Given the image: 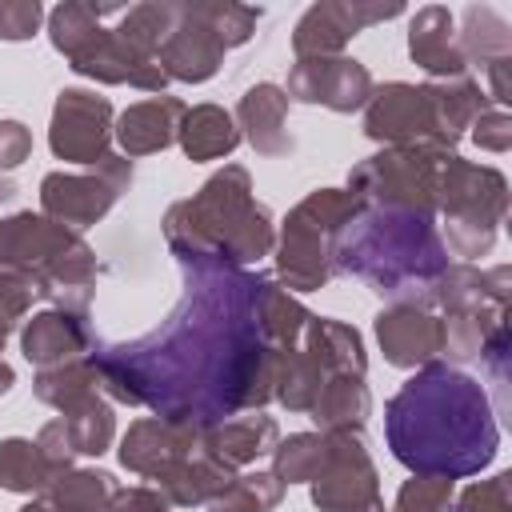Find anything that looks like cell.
Instances as JSON below:
<instances>
[{
	"label": "cell",
	"instance_id": "ee69618b",
	"mask_svg": "<svg viewBox=\"0 0 512 512\" xmlns=\"http://www.w3.org/2000/svg\"><path fill=\"white\" fill-rule=\"evenodd\" d=\"M44 20L40 0H0V40H32Z\"/></svg>",
	"mask_w": 512,
	"mask_h": 512
},
{
	"label": "cell",
	"instance_id": "f1b7e54d",
	"mask_svg": "<svg viewBox=\"0 0 512 512\" xmlns=\"http://www.w3.org/2000/svg\"><path fill=\"white\" fill-rule=\"evenodd\" d=\"M232 476H236V472H228V468H220L216 460H208L204 452H196V456H188L184 464H176L172 472H164V476L156 480V492H160L172 508H196V504H212V500L228 488Z\"/></svg>",
	"mask_w": 512,
	"mask_h": 512
},
{
	"label": "cell",
	"instance_id": "f6af8a7d",
	"mask_svg": "<svg viewBox=\"0 0 512 512\" xmlns=\"http://www.w3.org/2000/svg\"><path fill=\"white\" fill-rule=\"evenodd\" d=\"M32 296H36V288H32L28 276H20V272H0V324H4V328H16V324L28 316Z\"/></svg>",
	"mask_w": 512,
	"mask_h": 512
},
{
	"label": "cell",
	"instance_id": "4316f807",
	"mask_svg": "<svg viewBox=\"0 0 512 512\" xmlns=\"http://www.w3.org/2000/svg\"><path fill=\"white\" fill-rule=\"evenodd\" d=\"M176 144L196 164L200 160H220V156L236 152L240 128H236L232 112H224L220 104H196V108H184L180 128H176Z\"/></svg>",
	"mask_w": 512,
	"mask_h": 512
},
{
	"label": "cell",
	"instance_id": "8992f818",
	"mask_svg": "<svg viewBox=\"0 0 512 512\" xmlns=\"http://www.w3.org/2000/svg\"><path fill=\"white\" fill-rule=\"evenodd\" d=\"M364 204L348 188H316L308 192L280 224L276 236V284L288 292H320L328 288L332 272V244L340 228Z\"/></svg>",
	"mask_w": 512,
	"mask_h": 512
},
{
	"label": "cell",
	"instance_id": "52a82bcc",
	"mask_svg": "<svg viewBox=\"0 0 512 512\" xmlns=\"http://www.w3.org/2000/svg\"><path fill=\"white\" fill-rule=\"evenodd\" d=\"M436 212L444 216V248L464 256L472 264L476 256H488L496 244V232L508 216V180L492 164H472L460 152L444 156L440 164V188H436Z\"/></svg>",
	"mask_w": 512,
	"mask_h": 512
},
{
	"label": "cell",
	"instance_id": "ab89813d",
	"mask_svg": "<svg viewBox=\"0 0 512 512\" xmlns=\"http://www.w3.org/2000/svg\"><path fill=\"white\" fill-rule=\"evenodd\" d=\"M68 424V436L76 444V456H100L108 452V444L116 440V416H112V404L108 396L92 400L88 408L72 412V416H60Z\"/></svg>",
	"mask_w": 512,
	"mask_h": 512
},
{
	"label": "cell",
	"instance_id": "7bdbcfd3",
	"mask_svg": "<svg viewBox=\"0 0 512 512\" xmlns=\"http://www.w3.org/2000/svg\"><path fill=\"white\" fill-rule=\"evenodd\" d=\"M452 504L456 512H512V472L468 484L460 496H452Z\"/></svg>",
	"mask_w": 512,
	"mask_h": 512
},
{
	"label": "cell",
	"instance_id": "d590c367",
	"mask_svg": "<svg viewBox=\"0 0 512 512\" xmlns=\"http://www.w3.org/2000/svg\"><path fill=\"white\" fill-rule=\"evenodd\" d=\"M432 88V104L440 116V128L460 144V136L476 124L480 112L492 108V100L484 96V88L472 76H456V80H428Z\"/></svg>",
	"mask_w": 512,
	"mask_h": 512
},
{
	"label": "cell",
	"instance_id": "7c38bea8",
	"mask_svg": "<svg viewBox=\"0 0 512 512\" xmlns=\"http://www.w3.org/2000/svg\"><path fill=\"white\" fill-rule=\"evenodd\" d=\"M112 100L96 96L88 88H64L52 104V124H48V148L64 164H84L96 168L112 156Z\"/></svg>",
	"mask_w": 512,
	"mask_h": 512
},
{
	"label": "cell",
	"instance_id": "74e56055",
	"mask_svg": "<svg viewBox=\"0 0 512 512\" xmlns=\"http://www.w3.org/2000/svg\"><path fill=\"white\" fill-rule=\"evenodd\" d=\"M176 16H180V4H168V0L132 4V8H124V16H120L116 32H120V40H128L136 52H144V56H152V60H156L160 44H164V40H168V32L176 28Z\"/></svg>",
	"mask_w": 512,
	"mask_h": 512
},
{
	"label": "cell",
	"instance_id": "f35d334b",
	"mask_svg": "<svg viewBox=\"0 0 512 512\" xmlns=\"http://www.w3.org/2000/svg\"><path fill=\"white\" fill-rule=\"evenodd\" d=\"M284 480L272 472H236L228 488L208 504V512H272L284 500Z\"/></svg>",
	"mask_w": 512,
	"mask_h": 512
},
{
	"label": "cell",
	"instance_id": "ac0fdd59",
	"mask_svg": "<svg viewBox=\"0 0 512 512\" xmlns=\"http://www.w3.org/2000/svg\"><path fill=\"white\" fill-rule=\"evenodd\" d=\"M224 44L220 36L208 28V20L200 16L196 4H180V16H176V28L168 32V40L160 44L156 52V64L168 80H180V84H204L220 72L224 64Z\"/></svg>",
	"mask_w": 512,
	"mask_h": 512
},
{
	"label": "cell",
	"instance_id": "f5cc1de1",
	"mask_svg": "<svg viewBox=\"0 0 512 512\" xmlns=\"http://www.w3.org/2000/svg\"><path fill=\"white\" fill-rule=\"evenodd\" d=\"M20 512H60V508H52V504H44L40 496H32V500H28V504H24Z\"/></svg>",
	"mask_w": 512,
	"mask_h": 512
},
{
	"label": "cell",
	"instance_id": "1f68e13d",
	"mask_svg": "<svg viewBox=\"0 0 512 512\" xmlns=\"http://www.w3.org/2000/svg\"><path fill=\"white\" fill-rule=\"evenodd\" d=\"M456 44L464 52L468 64H492V60H504L512 56V24L488 8V4H468L464 16H460V32H456Z\"/></svg>",
	"mask_w": 512,
	"mask_h": 512
},
{
	"label": "cell",
	"instance_id": "2e32d148",
	"mask_svg": "<svg viewBox=\"0 0 512 512\" xmlns=\"http://www.w3.org/2000/svg\"><path fill=\"white\" fill-rule=\"evenodd\" d=\"M80 240V232H68L64 224L48 220L44 212H16L0 220V272H20L36 280L52 268V260L72 248Z\"/></svg>",
	"mask_w": 512,
	"mask_h": 512
},
{
	"label": "cell",
	"instance_id": "d6986e66",
	"mask_svg": "<svg viewBox=\"0 0 512 512\" xmlns=\"http://www.w3.org/2000/svg\"><path fill=\"white\" fill-rule=\"evenodd\" d=\"M512 296V268H476V264H448L424 292V308L436 316H460L476 308H508Z\"/></svg>",
	"mask_w": 512,
	"mask_h": 512
},
{
	"label": "cell",
	"instance_id": "ba28073f",
	"mask_svg": "<svg viewBox=\"0 0 512 512\" xmlns=\"http://www.w3.org/2000/svg\"><path fill=\"white\" fill-rule=\"evenodd\" d=\"M452 152H436L424 144H392L372 152L348 172V192L368 208H400L436 216L440 164Z\"/></svg>",
	"mask_w": 512,
	"mask_h": 512
},
{
	"label": "cell",
	"instance_id": "681fc988",
	"mask_svg": "<svg viewBox=\"0 0 512 512\" xmlns=\"http://www.w3.org/2000/svg\"><path fill=\"white\" fill-rule=\"evenodd\" d=\"M108 512H172V504H168L156 488L132 484V488H116V492H112Z\"/></svg>",
	"mask_w": 512,
	"mask_h": 512
},
{
	"label": "cell",
	"instance_id": "f907efd6",
	"mask_svg": "<svg viewBox=\"0 0 512 512\" xmlns=\"http://www.w3.org/2000/svg\"><path fill=\"white\" fill-rule=\"evenodd\" d=\"M508 72H512V56L484 64V76H488V92H484V96L492 100V108H504V104L512 100V84H508Z\"/></svg>",
	"mask_w": 512,
	"mask_h": 512
},
{
	"label": "cell",
	"instance_id": "277c9868",
	"mask_svg": "<svg viewBox=\"0 0 512 512\" xmlns=\"http://www.w3.org/2000/svg\"><path fill=\"white\" fill-rule=\"evenodd\" d=\"M164 240L176 260H216L248 268L276 248L272 212L252 196L244 164L212 172L196 196L176 200L164 212Z\"/></svg>",
	"mask_w": 512,
	"mask_h": 512
},
{
	"label": "cell",
	"instance_id": "ffe728a7",
	"mask_svg": "<svg viewBox=\"0 0 512 512\" xmlns=\"http://www.w3.org/2000/svg\"><path fill=\"white\" fill-rule=\"evenodd\" d=\"M92 340H96V332H92L88 316L64 312V308H44L32 320H24V328H20V352L36 372L88 356Z\"/></svg>",
	"mask_w": 512,
	"mask_h": 512
},
{
	"label": "cell",
	"instance_id": "bcb514c9",
	"mask_svg": "<svg viewBox=\"0 0 512 512\" xmlns=\"http://www.w3.org/2000/svg\"><path fill=\"white\" fill-rule=\"evenodd\" d=\"M472 140L484 148V152H508L512 148V116L504 108H488L476 116L472 124Z\"/></svg>",
	"mask_w": 512,
	"mask_h": 512
},
{
	"label": "cell",
	"instance_id": "4dcf8cb0",
	"mask_svg": "<svg viewBox=\"0 0 512 512\" xmlns=\"http://www.w3.org/2000/svg\"><path fill=\"white\" fill-rule=\"evenodd\" d=\"M56 476H60V468L40 452L36 440H28V436L0 440V488L4 492L40 496Z\"/></svg>",
	"mask_w": 512,
	"mask_h": 512
},
{
	"label": "cell",
	"instance_id": "7dc6e473",
	"mask_svg": "<svg viewBox=\"0 0 512 512\" xmlns=\"http://www.w3.org/2000/svg\"><path fill=\"white\" fill-rule=\"evenodd\" d=\"M36 444H40V452L60 468V472H68L72 468V460H76V444H72V436H68V424L56 416V420H48L40 432H36Z\"/></svg>",
	"mask_w": 512,
	"mask_h": 512
},
{
	"label": "cell",
	"instance_id": "7402d4cb",
	"mask_svg": "<svg viewBox=\"0 0 512 512\" xmlns=\"http://www.w3.org/2000/svg\"><path fill=\"white\" fill-rule=\"evenodd\" d=\"M288 92L272 80H260L252 84L240 104H236V128H240V140H248L260 156H288L296 148L292 132H288Z\"/></svg>",
	"mask_w": 512,
	"mask_h": 512
},
{
	"label": "cell",
	"instance_id": "8d00e7d4",
	"mask_svg": "<svg viewBox=\"0 0 512 512\" xmlns=\"http://www.w3.org/2000/svg\"><path fill=\"white\" fill-rule=\"evenodd\" d=\"M328 460V432H292L272 448V476L284 484H312Z\"/></svg>",
	"mask_w": 512,
	"mask_h": 512
},
{
	"label": "cell",
	"instance_id": "5b68a950",
	"mask_svg": "<svg viewBox=\"0 0 512 512\" xmlns=\"http://www.w3.org/2000/svg\"><path fill=\"white\" fill-rule=\"evenodd\" d=\"M108 16H124V8L64 0L48 12V40L68 60L72 72H80L96 84H132L140 92L160 96L168 76L160 72V64L152 56H144L128 40H120V32L104 24Z\"/></svg>",
	"mask_w": 512,
	"mask_h": 512
},
{
	"label": "cell",
	"instance_id": "44dd1931",
	"mask_svg": "<svg viewBox=\"0 0 512 512\" xmlns=\"http://www.w3.org/2000/svg\"><path fill=\"white\" fill-rule=\"evenodd\" d=\"M408 56L432 80L468 76V60L456 44V16L444 4H424L408 20Z\"/></svg>",
	"mask_w": 512,
	"mask_h": 512
},
{
	"label": "cell",
	"instance_id": "b9f144b4",
	"mask_svg": "<svg viewBox=\"0 0 512 512\" xmlns=\"http://www.w3.org/2000/svg\"><path fill=\"white\" fill-rule=\"evenodd\" d=\"M456 496V480L448 476H412L400 484L392 512H448Z\"/></svg>",
	"mask_w": 512,
	"mask_h": 512
},
{
	"label": "cell",
	"instance_id": "db71d44e",
	"mask_svg": "<svg viewBox=\"0 0 512 512\" xmlns=\"http://www.w3.org/2000/svg\"><path fill=\"white\" fill-rule=\"evenodd\" d=\"M12 196H16V184H12L8 176H0V204H4V200H12Z\"/></svg>",
	"mask_w": 512,
	"mask_h": 512
},
{
	"label": "cell",
	"instance_id": "7a4b0ae2",
	"mask_svg": "<svg viewBox=\"0 0 512 512\" xmlns=\"http://www.w3.org/2000/svg\"><path fill=\"white\" fill-rule=\"evenodd\" d=\"M384 436L412 476H476L500 452L488 388L444 360L416 368L396 388L384 404Z\"/></svg>",
	"mask_w": 512,
	"mask_h": 512
},
{
	"label": "cell",
	"instance_id": "8fae6325",
	"mask_svg": "<svg viewBox=\"0 0 512 512\" xmlns=\"http://www.w3.org/2000/svg\"><path fill=\"white\" fill-rule=\"evenodd\" d=\"M308 488L320 512H384L380 472L368 456L364 432H328V460Z\"/></svg>",
	"mask_w": 512,
	"mask_h": 512
},
{
	"label": "cell",
	"instance_id": "d6a6232c",
	"mask_svg": "<svg viewBox=\"0 0 512 512\" xmlns=\"http://www.w3.org/2000/svg\"><path fill=\"white\" fill-rule=\"evenodd\" d=\"M444 320V364L460 368L480 360L484 344L508 324V308H476V312H460V316H440Z\"/></svg>",
	"mask_w": 512,
	"mask_h": 512
},
{
	"label": "cell",
	"instance_id": "11a10c76",
	"mask_svg": "<svg viewBox=\"0 0 512 512\" xmlns=\"http://www.w3.org/2000/svg\"><path fill=\"white\" fill-rule=\"evenodd\" d=\"M8 336H12V328H4V324H0V352H4V344H8Z\"/></svg>",
	"mask_w": 512,
	"mask_h": 512
},
{
	"label": "cell",
	"instance_id": "6da1fadb",
	"mask_svg": "<svg viewBox=\"0 0 512 512\" xmlns=\"http://www.w3.org/2000/svg\"><path fill=\"white\" fill-rule=\"evenodd\" d=\"M180 272L184 292L168 320L120 344L96 336L88 356L108 400L204 432L272 400L280 352L256 328L260 272L216 260H180Z\"/></svg>",
	"mask_w": 512,
	"mask_h": 512
},
{
	"label": "cell",
	"instance_id": "e575fe53",
	"mask_svg": "<svg viewBox=\"0 0 512 512\" xmlns=\"http://www.w3.org/2000/svg\"><path fill=\"white\" fill-rule=\"evenodd\" d=\"M328 372L320 368V360L308 348H288L276 360V384H272V400H280L288 412H308L324 388Z\"/></svg>",
	"mask_w": 512,
	"mask_h": 512
},
{
	"label": "cell",
	"instance_id": "4fadbf2b",
	"mask_svg": "<svg viewBox=\"0 0 512 512\" xmlns=\"http://www.w3.org/2000/svg\"><path fill=\"white\" fill-rule=\"evenodd\" d=\"M400 4H372V0H320L312 4L292 28L296 60L308 56H344V44L372 24L400 16Z\"/></svg>",
	"mask_w": 512,
	"mask_h": 512
},
{
	"label": "cell",
	"instance_id": "f546056e",
	"mask_svg": "<svg viewBox=\"0 0 512 512\" xmlns=\"http://www.w3.org/2000/svg\"><path fill=\"white\" fill-rule=\"evenodd\" d=\"M308 316H312V312H308L288 288H280L276 280L264 276L260 296H256V328H260V340H264L268 348H276V352L296 348L300 336H304Z\"/></svg>",
	"mask_w": 512,
	"mask_h": 512
},
{
	"label": "cell",
	"instance_id": "3957f363",
	"mask_svg": "<svg viewBox=\"0 0 512 512\" xmlns=\"http://www.w3.org/2000/svg\"><path fill=\"white\" fill-rule=\"evenodd\" d=\"M448 268L436 216L400 208H360L332 244V272L356 276L384 300L424 304L428 284Z\"/></svg>",
	"mask_w": 512,
	"mask_h": 512
},
{
	"label": "cell",
	"instance_id": "5bb4252c",
	"mask_svg": "<svg viewBox=\"0 0 512 512\" xmlns=\"http://www.w3.org/2000/svg\"><path fill=\"white\" fill-rule=\"evenodd\" d=\"M372 72L352 56H308L288 68V100L320 104L328 112H360L372 96Z\"/></svg>",
	"mask_w": 512,
	"mask_h": 512
},
{
	"label": "cell",
	"instance_id": "836d02e7",
	"mask_svg": "<svg viewBox=\"0 0 512 512\" xmlns=\"http://www.w3.org/2000/svg\"><path fill=\"white\" fill-rule=\"evenodd\" d=\"M112 492H116L112 472H104V468H68L40 492V500L60 508V512H108Z\"/></svg>",
	"mask_w": 512,
	"mask_h": 512
},
{
	"label": "cell",
	"instance_id": "c3c4849f",
	"mask_svg": "<svg viewBox=\"0 0 512 512\" xmlns=\"http://www.w3.org/2000/svg\"><path fill=\"white\" fill-rule=\"evenodd\" d=\"M32 156V132L20 120H0V172L20 168Z\"/></svg>",
	"mask_w": 512,
	"mask_h": 512
},
{
	"label": "cell",
	"instance_id": "484cf974",
	"mask_svg": "<svg viewBox=\"0 0 512 512\" xmlns=\"http://www.w3.org/2000/svg\"><path fill=\"white\" fill-rule=\"evenodd\" d=\"M32 396L40 404L56 408L60 416H72V412L88 408L92 400H100L104 388H100V372H96L92 356H80V360L56 364V368H40L32 380Z\"/></svg>",
	"mask_w": 512,
	"mask_h": 512
},
{
	"label": "cell",
	"instance_id": "816d5d0a",
	"mask_svg": "<svg viewBox=\"0 0 512 512\" xmlns=\"http://www.w3.org/2000/svg\"><path fill=\"white\" fill-rule=\"evenodd\" d=\"M12 384H16V372H12V364H4V360H0V396H8V392H12Z\"/></svg>",
	"mask_w": 512,
	"mask_h": 512
},
{
	"label": "cell",
	"instance_id": "60d3db41",
	"mask_svg": "<svg viewBox=\"0 0 512 512\" xmlns=\"http://www.w3.org/2000/svg\"><path fill=\"white\" fill-rule=\"evenodd\" d=\"M200 8V16L208 20V28L220 36V44L224 48H240V44H248L252 40V32H256V24H260V8H252V4H232V0H208V4H196Z\"/></svg>",
	"mask_w": 512,
	"mask_h": 512
},
{
	"label": "cell",
	"instance_id": "d4e9b609",
	"mask_svg": "<svg viewBox=\"0 0 512 512\" xmlns=\"http://www.w3.org/2000/svg\"><path fill=\"white\" fill-rule=\"evenodd\" d=\"M300 348H308L320 368L328 376H364L368 372V356H364V340L352 324L332 320V316H308Z\"/></svg>",
	"mask_w": 512,
	"mask_h": 512
},
{
	"label": "cell",
	"instance_id": "30bf717a",
	"mask_svg": "<svg viewBox=\"0 0 512 512\" xmlns=\"http://www.w3.org/2000/svg\"><path fill=\"white\" fill-rule=\"evenodd\" d=\"M364 132L384 148L424 144V148H436V152H456V140L440 128L428 84L388 80V84L372 88V96L364 104Z\"/></svg>",
	"mask_w": 512,
	"mask_h": 512
},
{
	"label": "cell",
	"instance_id": "e0dca14e",
	"mask_svg": "<svg viewBox=\"0 0 512 512\" xmlns=\"http://www.w3.org/2000/svg\"><path fill=\"white\" fill-rule=\"evenodd\" d=\"M196 452H200V432L184 424H168L160 416H140L120 436V464L144 480H160Z\"/></svg>",
	"mask_w": 512,
	"mask_h": 512
},
{
	"label": "cell",
	"instance_id": "9c48e42d",
	"mask_svg": "<svg viewBox=\"0 0 512 512\" xmlns=\"http://www.w3.org/2000/svg\"><path fill=\"white\" fill-rule=\"evenodd\" d=\"M128 184H132V160L116 152L88 172H48L40 180V212L64 224L68 232H84L116 208Z\"/></svg>",
	"mask_w": 512,
	"mask_h": 512
},
{
	"label": "cell",
	"instance_id": "cb8c5ba5",
	"mask_svg": "<svg viewBox=\"0 0 512 512\" xmlns=\"http://www.w3.org/2000/svg\"><path fill=\"white\" fill-rule=\"evenodd\" d=\"M180 116H184V104L176 96H148L140 104H128L120 116H116V144H120V156L136 160V156H152V152H164L168 144H176V128H180Z\"/></svg>",
	"mask_w": 512,
	"mask_h": 512
},
{
	"label": "cell",
	"instance_id": "603a6c76",
	"mask_svg": "<svg viewBox=\"0 0 512 512\" xmlns=\"http://www.w3.org/2000/svg\"><path fill=\"white\" fill-rule=\"evenodd\" d=\"M280 440V428L272 416L264 412H244V416H228L212 428L200 432V452L208 460H216L228 472H240L248 464H256L260 456H272Z\"/></svg>",
	"mask_w": 512,
	"mask_h": 512
},
{
	"label": "cell",
	"instance_id": "83f0119b",
	"mask_svg": "<svg viewBox=\"0 0 512 512\" xmlns=\"http://www.w3.org/2000/svg\"><path fill=\"white\" fill-rule=\"evenodd\" d=\"M372 412V396L364 376H328L308 416L316 420V432H364Z\"/></svg>",
	"mask_w": 512,
	"mask_h": 512
},
{
	"label": "cell",
	"instance_id": "9a60e30c",
	"mask_svg": "<svg viewBox=\"0 0 512 512\" xmlns=\"http://www.w3.org/2000/svg\"><path fill=\"white\" fill-rule=\"evenodd\" d=\"M376 340L392 368H424L444 356V320L412 300H392L376 312Z\"/></svg>",
	"mask_w": 512,
	"mask_h": 512
}]
</instances>
